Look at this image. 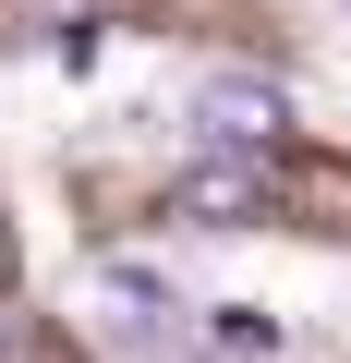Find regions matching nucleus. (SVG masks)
I'll return each instance as SVG.
<instances>
[{
	"mask_svg": "<svg viewBox=\"0 0 351 363\" xmlns=\"http://www.w3.org/2000/svg\"><path fill=\"white\" fill-rule=\"evenodd\" d=\"M169 206H182L194 230H255V218L279 206V169H267V157H230V145H206L182 182H169Z\"/></svg>",
	"mask_w": 351,
	"mask_h": 363,
	"instance_id": "1",
	"label": "nucleus"
},
{
	"mask_svg": "<svg viewBox=\"0 0 351 363\" xmlns=\"http://www.w3.org/2000/svg\"><path fill=\"white\" fill-rule=\"evenodd\" d=\"M194 121H206V145H230V157H279L291 97H279L267 73H206V85H194Z\"/></svg>",
	"mask_w": 351,
	"mask_h": 363,
	"instance_id": "2",
	"label": "nucleus"
},
{
	"mask_svg": "<svg viewBox=\"0 0 351 363\" xmlns=\"http://www.w3.org/2000/svg\"><path fill=\"white\" fill-rule=\"evenodd\" d=\"M97 303H109V327H121V339H157L169 315H182L157 267H97Z\"/></svg>",
	"mask_w": 351,
	"mask_h": 363,
	"instance_id": "3",
	"label": "nucleus"
},
{
	"mask_svg": "<svg viewBox=\"0 0 351 363\" xmlns=\"http://www.w3.org/2000/svg\"><path fill=\"white\" fill-rule=\"evenodd\" d=\"M206 339H218L230 363H279V315H267V303H218V315H206Z\"/></svg>",
	"mask_w": 351,
	"mask_h": 363,
	"instance_id": "4",
	"label": "nucleus"
},
{
	"mask_svg": "<svg viewBox=\"0 0 351 363\" xmlns=\"http://www.w3.org/2000/svg\"><path fill=\"white\" fill-rule=\"evenodd\" d=\"M0 291H13V218H0Z\"/></svg>",
	"mask_w": 351,
	"mask_h": 363,
	"instance_id": "5",
	"label": "nucleus"
}]
</instances>
